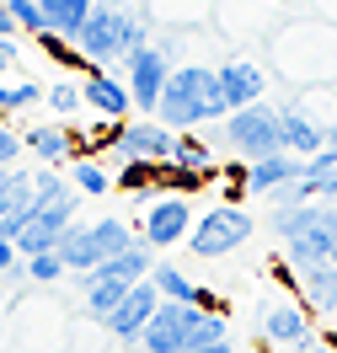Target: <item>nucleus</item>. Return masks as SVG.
Segmentation results:
<instances>
[{"instance_id": "7c9ffc66", "label": "nucleus", "mask_w": 337, "mask_h": 353, "mask_svg": "<svg viewBox=\"0 0 337 353\" xmlns=\"http://www.w3.org/2000/svg\"><path fill=\"white\" fill-rule=\"evenodd\" d=\"M17 155H22V134H11L0 123V166H17Z\"/></svg>"}, {"instance_id": "f03ea898", "label": "nucleus", "mask_w": 337, "mask_h": 353, "mask_svg": "<svg viewBox=\"0 0 337 353\" xmlns=\"http://www.w3.org/2000/svg\"><path fill=\"white\" fill-rule=\"evenodd\" d=\"M156 118L166 123V129H177V134L182 129H198V123H220V118H230L214 70H203V65L172 70V81H166V91H161V102H156Z\"/></svg>"}, {"instance_id": "a878e982", "label": "nucleus", "mask_w": 337, "mask_h": 353, "mask_svg": "<svg viewBox=\"0 0 337 353\" xmlns=\"http://www.w3.org/2000/svg\"><path fill=\"white\" fill-rule=\"evenodd\" d=\"M156 176H161V161H123V172L112 176V188H123V193L145 199V193L156 188Z\"/></svg>"}, {"instance_id": "39448f33", "label": "nucleus", "mask_w": 337, "mask_h": 353, "mask_svg": "<svg viewBox=\"0 0 337 353\" xmlns=\"http://www.w3.org/2000/svg\"><path fill=\"white\" fill-rule=\"evenodd\" d=\"M225 145L241 155V161H263V155L284 150V134H278V108H268V102L236 108L230 118H225Z\"/></svg>"}, {"instance_id": "473e14b6", "label": "nucleus", "mask_w": 337, "mask_h": 353, "mask_svg": "<svg viewBox=\"0 0 337 353\" xmlns=\"http://www.w3.org/2000/svg\"><path fill=\"white\" fill-rule=\"evenodd\" d=\"M17 65V38H0V75Z\"/></svg>"}, {"instance_id": "412c9836", "label": "nucleus", "mask_w": 337, "mask_h": 353, "mask_svg": "<svg viewBox=\"0 0 337 353\" xmlns=\"http://www.w3.org/2000/svg\"><path fill=\"white\" fill-rule=\"evenodd\" d=\"M81 289H86V316H96V321H108L112 310H118V300L129 294V284L102 279V273H81Z\"/></svg>"}, {"instance_id": "c756f323", "label": "nucleus", "mask_w": 337, "mask_h": 353, "mask_svg": "<svg viewBox=\"0 0 337 353\" xmlns=\"http://www.w3.org/2000/svg\"><path fill=\"white\" fill-rule=\"evenodd\" d=\"M27 279H32V284H59V279H65L59 252H38V257H27Z\"/></svg>"}, {"instance_id": "2eb2a0df", "label": "nucleus", "mask_w": 337, "mask_h": 353, "mask_svg": "<svg viewBox=\"0 0 337 353\" xmlns=\"http://www.w3.org/2000/svg\"><path fill=\"white\" fill-rule=\"evenodd\" d=\"M263 337L278 343V348H300L311 337V310L300 305V300H273L263 310Z\"/></svg>"}, {"instance_id": "393cba45", "label": "nucleus", "mask_w": 337, "mask_h": 353, "mask_svg": "<svg viewBox=\"0 0 337 353\" xmlns=\"http://www.w3.org/2000/svg\"><path fill=\"white\" fill-rule=\"evenodd\" d=\"M225 337H230L225 310H198V321L187 327V343H182V353H187V348H209V343H225Z\"/></svg>"}, {"instance_id": "7ed1b4c3", "label": "nucleus", "mask_w": 337, "mask_h": 353, "mask_svg": "<svg viewBox=\"0 0 337 353\" xmlns=\"http://www.w3.org/2000/svg\"><path fill=\"white\" fill-rule=\"evenodd\" d=\"M139 241V230H129V220H91V225H70L65 236H59V263H65V273H91L96 263H108V257H118V252H129V246Z\"/></svg>"}, {"instance_id": "9d476101", "label": "nucleus", "mask_w": 337, "mask_h": 353, "mask_svg": "<svg viewBox=\"0 0 337 353\" xmlns=\"http://www.w3.org/2000/svg\"><path fill=\"white\" fill-rule=\"evenodd\" d=\"M156 305H161V289L150 284V279H139V284H129V294L118 300V310H112L102 327H108L112 337H123V343H139V332L150 327Z\"/></svg>"}, {"instance_id": "c85d7f7f", "label": "nucleus", "mask_w": 337, "mask_h": 353, "mask_svg": "<svg viewBox=\"0 0 337 353\" xmlns=\"http://www.w3.org/2000/svg\"><path fill=\"white\" fill-rule=\"evenodd\" d=\"M32 102H43V86H38V81H11V86H0V112H27Z\"/></svg>"}, {"instance_id": "aec40b11", "label": "nucleus", "mask_w": 337, "mask_h": 353, "mask_svg": "<svg viewBox=\"0 0 337 353\" xmlns=\"http://www.w3.org/2000/svg\"><path fill=\"white\" fill-rule=\"evenodd\" d=\"M150 246L134 241L129 252H118V257H108V263H96L91 273H102V279H118V284H139V279H150Z\"/></svg>"}, {"instance_id": "423d86ee", "label": "nucleus", "mask_w": 337, "mask_h": 353, "mask_svg": "<svg viewBox=\"0 0 337 353\" xmlns=\"http://www.w3.org/2000/svg\"><path fill=\"white\" fill-rule=\"evenodd\" d=\"M172 54L161 43H145L134 48L129 59H123V81H129V97H134V108L145 112V118H156V102H161V91H166V81H172Z\"/></svg>"}, {"instance_id": "c9c22d12", "label": "nucleus", "mask_w": 337, "mask_h": 353, "mask_svg": "<svg viewBox=\"0 0 337 353\" xmlns=\"http://www.w3.org/2000/svg\"><path fill=\"white\" fill-rule=\"evenodd\" d=\"M332 268H337V241H332Z\"/></svg>"}, {"instance_id": "1a4fd4ad", "label": "nucleus", "mask_w": 337, "mask_h": 353, "mask_svg": "<svg viewBox=\"0 0 337 353\" xmlns=\"http://www.w3.org/2000/svg\"><path fill=\"white\" fill-rule=\"evenodd\" d=\"M198 321V305H182V300H161L150 327L139 332V348L145 353H182L187 343V327Z\"/></svg>"}, {"instance_id": "0eeeda50", "label": "nucleus", "mask_w": 337, "mask_h": 353, "mask_svg": "<svg viewBox=\"0 0 337 353\" xmlns=\"http://www.w3.org/2000/svg\"><path fill=\"white\" fill-rule=\"evenodd\" d=\"M112 150H118V161H172L177 129H166L161 118H134V123L112 129Z\"/></svg>"}, {"instance_id": "f3484780", "label": "nucleus", "mask_w": 337, "mask_h": 353, "mask_svg": "<svg viewBox=\"0 0 337 353\" xmlns=\"http://www.w3.org/2000/svg\"><path fill=\"white\" fill-rule=\"evenodd\" d=\"M294 289H300V305H305V310H321V316H332V310H337V268L332 263L294 273Z\"/></svg>"}, {"instance_id": "9b49d317", "label": "nucleus", "mask_w": 337, "mask_h": 353, "mask_svg": "<svg viewBox=\"0 0 337 353\" xmlns=\"http://www.w3.org/2000/svg\"><path fill=\"white\" fill-rule=\"evenodd\" d=\"M81 102L91 112H102L108 123H123L129 112H134V97H129V81H118L112 70H86V81H81Z\"/></svg>"}, {"instance_id": "72a5a7b5", "label": "nucleus", "mask_w": 337, "mask_h": 353, "mask_svg": "<svg viewBox=\"0 0 337 353\" xmlns=\"http://www.w3.org/2000/svg\"><path fill=\"white\" fill-rule=\"evenodd\" d=\"M17 32H22V27L11 22V11H6V0H0V38H17Z\"/></svg>"}, {"instance_id": "cd10ccee", "label": "nucleus", "mask_w": 337, "mask_h": 353, "mask_svg": "<svg viewBox=\"0 0 337 353\" xmlns=\"http://www.w3.org/2000/svg\"><path fill=\"white\" fill-rule=\"evenodd\" d=\"M6 11H11V22L22 27L27 38H43V32H48V17H43L38 0H6Z\"/></svg>"}, {"instance_id": "a211bd4d", "label": "nucleus", "mask_w": 337, "mask_h": 353, "mask_svg": "<svg viewBox=\"0 0 337 353\" xmlns=\"http://www.w3.org/2000/svg\"><path fill=\"white\" fill-rule=\"evenodd\" d=\"M300 188H305V199H337V150L332 145H321L316 155H305Z\"/></svg>"}, {"instance_id": "f8f14e48", "label": "nucleus", "mask_w": 337, "mask_h": 353, "mask_svg": "<svg viewBox=\"0 0 337 353\" xmlns=\"http://www.w3.org/2000/svg\"><path fill=\"white\" fill-rule=\"evenodd\" d=\"M214 81H220V97L225 108H252V102H263V91H268V75L252 65V59H225L220 70H214Z\"/></svg>"}, {"instance_id": "20e7f679", "label": "nucleus", "mask_w": 337, "mask_h": 353, "mask_svg": "<svg viewBox=\"0 0 337 353\" xmlns=\"http://www.w3.org/2000/svg\"><path fill=\"white\" fill-rule=\"evenodd\" d=\"M252 230H257V220H252L241 203H214L209 214H198V220H193L187 246H193V257H225V252L247 246Z\"/></svg>"}, {"instance_id": "ddd939ff", "label": "nucleus", "mask_w": 337, "mask_h": 353, "mask_svg": "<svg viewBox=\"0 0 337 353\" xmlns=\"http://www.w3.org/2000/svg\"><path fill=\"white\" fill-rule=\"evenodd\" d=\"M300 155H289V150H273V155H263V161H247V193L252 199H273L278 188H289V182H300Z\"/></svg>"}, {"instance_id": "6e6552de", "label": "nucleus", "mask_w": 337, "mask_h": 353, "mask_svg": "<svg viewBox=\"0 0 337 353\" xmlns=\"http://www.w3.org/2000/svg\"><path fill=\"white\" fill-rule=\"evenodd\" d=\"M187 230H193V203L182 199V193H166V199H150L145 220H139V241L150 246V252H161V246L187 241Z\"/></svg>"}, {"instance_id": "4468645a", "label": "nucleus", "mask_w": 337, "mask_h": 353, "mask_svg": "<svg viewBox=\"0 0 337 353\" xmlns=\"http://www.w3.org/2000/svg\"><path fill=\"white\" fill-rule=\"evenodd\" d=\"M278 134H284V150L300 155V161L327 145V123H316L311 108H300V102H284V108H278Z\"/></svg>"}, {"instance_id": "4be33fe9", "label": "nucleus", "mask_w": 337, "mask_h": 353, "mask_svg": "<svg viewBox=\"0 0 337 353\" xmlns=\"http://www.w3.org/2000/svg\"><path fill=\"white\" fill-rule=\"evenodd\" d=\"M70 182H75L86 199H102V193H112V176H108V166H102L96 155H75V161H70Z\"/></svg>"}, {"instance_id": "bb28decb", "label": "nucleus", "mask_w": 337, "mask_h": 353, "mask_svg": "<svg viewBox=\"0 0 337 353\" xmlns=\"http://www.w3.org/2000/svg\"><path fill=\"white\" fill-rule=\"evenodd\" d=\"M43 102L59 112V118H70V112L86 108V102H81V81H70V75H65V81H54V86H43Z\"/></svg>"}, {"instance_id": "6ab92c4d", "label": "nucleus", "mask_w": 337, "mask_h": 353, "mask_svg": "<svg viewBox=\"0 0 337 353\" xmlns=\"http://www.w3.org/2000/svg\"><path fill=\"white\" fill-rule=\"evenodd\" d=\"M70 225H75V220H54V214H38V209H32V220H27V230L17 236V252H22V257H38V252H54V246H59V236H65Z\"/></svg>"}, {"instance_id": "4c0bfd02", "label": "nucleus", "mask_w": 337, "mask_h": 353, "mask_svg": "<svg viewBox=\"0 0 337 353\" xmlns=\"http://www.w3.org/2000/svg\"><path fill=\"white\" fill-rule=\"evenodd\" d=\"M0 176H6V166H0Z\"/></svg>"}, {"instance_id": "f257e3e1", "label": "nucleus", "mask_w": 337, "mask_h": 353, "mask_svg": "<svg viewBox=\"0 0 337 353\" xmlns=\"http://www.w3.org/2000/svg\"><path fill=\"white\" fill-rule=\"evenodd\" d=\"M145 43H150V22H145L139 11L118 6V0H96L86 27H81V38H75V54H81L86 65H96V70H112Z\"/></svg>"}, {"instance_id": "e433bc0d", "label": "nucleus", "mask_w": 337, "mask_h": 353, "mask_svg": "<svg viewBox=\"0 0 337 353\" xmlns=\"http://www.w3.org/2000/svg\"><path fill=\"white\" fill-rule=\"evenodd\" d=\"M332 327H337V310H332Z\"/></svg>"}, {"instance_id": "5701e85b", "label": "nucleus", "mask_w": 337, "mask_h": 353, "mask_svg": "<svg viewBox=\"0 0 337 353\" xmlns=\"http://www.w3.org/2000/svg\"><path fill=\"white\" fill-rule=\"evenodd\" d=\"M150 284L161 289V300H182V305H198V284H193L187 273H177L172 263H156V268H150Z\"/></svg>"}, {"instance_id": "dca6fc26", "label": "nucleus", "mask_w": 337, "mask_h": 353, "mask_svg": "<svg viewBox=\"0 0 337 353\" xmlns=\"http://www.w3.org/2000/svg\"><path fill=\"white\" fill-rule=\"evenodd\" d=\"M22 145L38 155L43 166H70L75 155H86V145H81L75 134H70V129H54V123H43V129H27Z\"/></svg>"}, {"instance_id": "2f4dec72", "label": "nucleus", "mask_w": 337, "mask_h": 353, "mask_svg": "<svg viewBox=\"0 0 337 353\" xmlns=\"http://www.w3.org/2000/svg\"><path fill=\"white\" fill-rule=\"evenodd\" d=\"M17 263H22V252H17V241H6V236H0V273H11Z\"/></svg>"}, {"instance_id": "b1692460", "label": "nucleus", "mask_w": 337, "mask_h": 353, "mask_svg": "<svg viewBox=\"0 0 337 353\" xmlns=\"http://www.w3.org/2000/svg\"><path fill=\"white\" fill-rule=\"evenodd\" d=\"M172 166H182V172H198V176H214V150H209L203 139H193V134H177Z\"/></svg>"}, {"instance_id": "f704fd0d", "label": "nucleus", "mask_w": 337, "mask_h": 353, "mask_svg": "<svg viewBox=\"0 0 337 353\" xmlns=\"http://www.w3.org/2000/svg\"><path fill=\"white\" fill-rule=\"evenodd\" d=\"M187 353H241V348H236V343L225 337V343H209V348H187Z\"/></svg>"}]
</instances>
